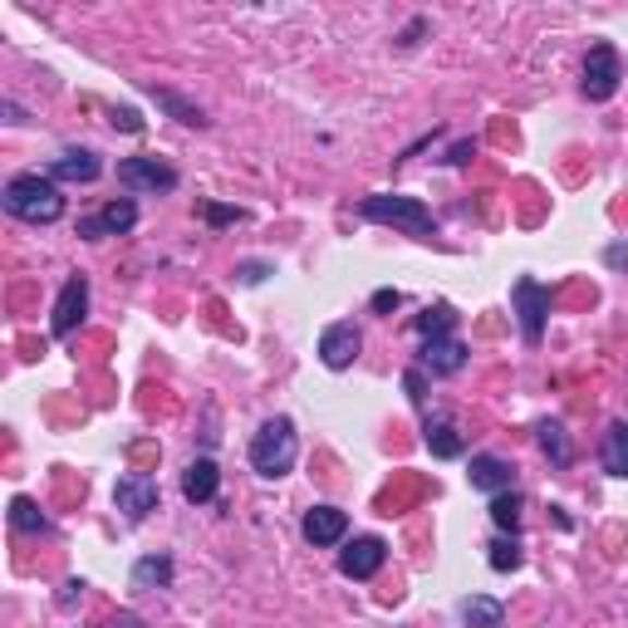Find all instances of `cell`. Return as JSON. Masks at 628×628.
<instances>
[{"label": "cell", "instance_id": "obj_1", "mask_svg": "<svg viewBox=\"0 0 628 628\" xmlns=\"http://www.w3.org/2000/svg\"><path fill=\"white\" fill-rule=\"evenodd\" d=\"M0 202H5V212L15 216V221H29V226H49L64 216V192H59V182L55 177H39V172L10 177Z\"/></svg>", "mask_w": 628, "mask_h": 628}, {"label": "cell", "instance_id": "obj_2", "mask_svg": "<svg viewBox=\"0 0 628 628\" xmlns=\"http://www.w3.org/2000/svg\"><path fill=\"white\" fill-rule=\"evenodd\" d=\"M359 216L363 221H378V226H398V231H408L412 241H432V235H437V221H432V212H427L422 196H402V192L363 196Z\"/></svg>", "mask_w": 628, "mask_h": 628}, {"label": "cell", "instance_id": "obj_3", "mask_svg": "<svg viewBox=\"0 0 628 628\" xmlns=\"http://www.w3.org/2000/svg\"><path fill=\"white\" fill-rule=\"evenodd\" d=\"M294 457H300V437H294V422L290 418H265L261 432L251 437V467L261 476L280 481L294 471Z\"/></svg>", "mask_w": 628, "mask_h": 628}, {"label": "cell", "instance_id": "obj_4", "mask_svg": "<svg viewBox=\"0 0 628 628\" xmlns=\"http://www.w3.org/2000/svg\"><path fill=\"white\" fill-rule=\"evenodd\" d=\"M624 84V55L614 45H589L584 59V98L589 104H608Z\"/></svg>", "mask_w": 628, "mask_h": 628}, {"label": "cell", "instance_id": "obj_5", "mask_svg": "<svg viewBox=\"0 0 628 628\" xmlns=\"http://www.w3.org/2000/svg\"><path fill=\"white\" fill-rule=\"evenodd\" d=\"M510 304H516V314H520V334H526V343H540V339H545L550 285H540V280H530V275H520L516 290H510Z\"/></svg>", "mask_w": 628, "mask_h": 628}, {"label": "cell", "instance_id": "obj_6", "mask_svg": "<svg viewBox=\"0 0 628 628\" xmlns=\"http://www.w3.org/2000/svg\"><path fill=\"white\" fill-rule=\"evenodd\" d=\"M359 349H363V334H359V324H353V319H339V324H329V329L319 334V363H324V369H334V373L353 369Z\"/></svg>", "mask_w": 628, "mask_h": 628}, {"label": "cell", "instance_id": "obj_7", "mask_svg": "<svg viewBox=\"0 0 628 628\" xmlns=\"http://www.w3.org/2000/svg\"><path fill=\"white\" fill-rule=\"evenodd\" d=\"M118 182H123L128 192H172L177 172L167 162H157V157H123V162H118Z\"/></svg>", "mask_w": 628, "mask_h": 628}, {"label": "cell", "instance_id": "obj_8", "mask_svg": "<svg viewBox=\"0 0 628 628\" xmlns=\"http://www.w3.org/2000/svg\"><path fill=\"white\" fill-rule=\"evenodd\" d=\"M113 506L123 510L128 520H143L157 510V481L147 476V471H128V476H118L113 486Z\"/></svg>", "mask_w": 628, "mask_h": 628}, {"label": "cell", "instance_id": "obj_9", "mask_svg": "<svg viewBox=\"0 0 628 628\" xmlns=\"http://www.w3.org/2000/svg\"><path fill=\"white\" fill-rule=\"evenodd\" d=\"M84 314H88V280L84 275H69L64 290H59V300H55V319H49L55 339H69V334L84 324Z\"/></svg>", "mask_w": 628, "mask_h": 628}, {"label": "cell", "instance_id": "obj_10", "mask_svg": "<svg viewBox=\"0 0 628 628\" xmlns=\"http://www.w3.org/2000/svg\"><path fill=\"white\" fill-rule=\"evenodd\" d=\"M383 559H388V545H383L378 535H359L353 545L339 550V575L343 579H373L383 569Z\"/></svg>", "mask_w": 628, "mask_h": 628}, {"label": "cell", "instance_id": "obj_11", "mask_svg": "<svg viewBox=\"0 0 628 628\" xmlns=\"http://www.w3.org/2000/svg\"><path fill=\"white\" fill-rule=\"evenodd\" d=\"M133 226H137V206L128 202V196H118V202H108L98 216H84L78 235H84V241H104V235H128Z\"/></svg>", "mask_w": 628, "mask_h": 628}, {"label": "cell", "instance_id": "obj_12", "mask_svg": "<svg viewBox=\"0 0 628 628\" xmlns=\"http://www.w3.org/2000/svg\"><path fill=\"white\" fill-rule=\"evenodd\" d=\"M300 535L310 540L314 550H329V545H339V540L349 535V516H343L339 506H310L304 520H300Z\"/></svg>", "mask_w": 628, "mask_h": 628}, {"label": "cell", "instance_id": "obj_13", "mask_svg": "<svg viewBox=\"0 0 628 628\" xmlns=\"http://www.w3.org/2000/svg\"><path fill=\"white\" fill-rule=\"evenodd\" d=\"M418 363L427 373H437V378H451V373L467 369V343L457 339V334H447V339H427L418 353Z\"/></svg>", "mask_w": 628, "mask_h": 628}, {"label": "cell", "instance_id": "obj_14", "mask_svg": "<svg viewBox=\"0 0 628 628\" xmlns=\"http://www.w3.org/2000/svg\"><path fill=\"white\" fill-rule=\"evenodd\" d=\"M471 486L486 491V496H500V491H516V467H510L506 457H491V451H481V457H471Z\"/></svg>", "mask_w": 628, "mask_h": 628}, {"label": "cell", "instance_id": "obj_15", "mask_svg": "<svg viewBox=\"0 0 628 628\" xmlns=\"http://www.w3.org/2000/svg\"><path fill=\"white\" fill-rule=\"evenodd\" d=\"M98 172H104V162H98V153H88V147H69V153H59L55 162H49L55 182H98Z\"/></svg>", "mask_w": 628, "mask_h": 628}, {"label": "cell", "instance_id": "obj_16", "mask_svg": "<svg viewBox=\"0 0 628 628\" xmlns=\"http://www.w3.org/2000/svg\"><path fill=\"white\" fill-rule=\"evenodd\" d=\"M216 491H221V471H216V461L196 457L192 467L182 471V496L192 500V506H206V500H216Z\"/></svg>", "mask_w": 628, "mask_h": 628}, {"label": "cell", "instance_id": "obj_17", "mask_svg": "<svg viewBox=\"0 0 628 628\" xmlns=\"http://www.w3.org/2000/svg\"><path fill=\"white\" fill-rule=\"evenodd\" d=\"M422 442H427V451L437 461H457L461 451H467V442H461V432H457V422H451V418H427V422H422Z\"/></svg>", "mask_w": 628, "mask_h": 628}, {"label": "cell", "instance_id": "obj_18", "mask_svg": "<svg viewBox=\"0 0 628 628\" xmlns=\"http://www.w3.org/2000/svg\"><path fill=\"white\" fill-rule=\"evenodd\" d=\"M599 461H604L608 476H628V422H608L604 442H599Z\"/></svg>", "mask_w": 628, "mask_h": 628}, {"label": "cell", "instance_id": "obj_19", "mask_svg": "<svg viewBox=\"0 0 628 628\" xmlns=\"http://www.w3.org/2000/svg\"><path fill=\"white\" fill-rule=\"evenodd\" d=\"M461 624H471V628H500V618H506V604L500 599H486V594H471V599H461Z\"/></svg>", "mask_w": 628, "mask_h": 628}, {"label": "cell", "instance_id": "obj_20", "mask_svg": "<svg viewBox=\"0 0 628 628\" xmlns=\"http://www.w3.org/2000/svg\"><path fill=\"white\" fill-rule=\"evenodd\" d=\"M412 329L422 334V343H427V339H447V334L457 329V310H451V304H427V310L412 319Z\"/></svg>", "mask_w": 628, "mask_h": 628}, {"label": "cell", "instance_id": "obj_21", "mask_svg": "<svg viewBox=\"0 0 628 628\" xmlns=\"http://www.w3.org/2000/svg\"><path fill=\"white\" fill-rule=\"evenodd\" d=\"M535 437H540V447H545V457H550V461H555V467H569V457H575V447H569L565 427H559V422H555V418L535 422Z\"/></svg>", "mask_w": 628, "mask_h": 628}, {"label": "cell", "instance_id": "obj_22", "mask_svg": "<svg viewBox=\"0 0 628 628\" xmlns=\"http://www.w3.org/2000/svg\"><path fill=\"white\" fill-rule=\"evenodd\" d=\"M172 584V559L167 555H147L133 565V589H167Z\"/></svg>", "mask_w": 628, "mask_h": 628}, {"label": "cell", "instance_id": "obj_23", "mask_svg": "<svg viewBox=\"0 0 628 628\" xmlns=\"http://www.w3.org/2000/svg\"><path fill=\"white\" fill-rule=\"evenodd\" d=\"M153 98L167 108V113L177 118V123H186V128H206V123H212V118H206L202 108L186 104V98H182V94H172V88H157V84H153Z\"/></svg>", "mask_w": 628, "mask_h": 628}, {"label": "cell", "instance_id": "obj_24", "mask_svg": "<svg viewBox=\"0 0 628 628\" xmlns=\"http://www.w3.org/2000/svg\"><path fill=\"white\" fill-rule=\"evenodd\" d=\"M10 526H15L20 535H39V530H49V520H45V510H39L29 496H15V500H10Z\"/></svg>", "mask_w": 628, "mask_h": 628}, {"label": "cell", "instance_id": "obj_25", "mask_svg": "<svg viewBox=\"0 0 628 628\" xmlns=\"http://www.w3.org/2000/svg\"><path fill=\"white\" fill-rule=\"evenodd\" d=\"M491 520H496L500 530H510V535H516V530H520V496H516V491H500V496H491Z\"/></svg>", "mask_w": 628, "mask_h": 628}, {"label": "cell", "instance_id": "obj_26", "mask_svg": "<svg viewBox=\"0 0 628 628\" xmlns=\"http://www.w3.org/2000/svg\"><path fill=\"white\" fill-rule=\"evenodd\" d=\"M491 569H496V575H506V569H520V540L516 535H500V540H491Z\"/></svg>", "mask_w": 628, "mask_h": 628}, {"label": "cell", "instance_id": "obj_27", "mask_svg": "<svg viewBox=\"0 0 628 628\" xmlns=\"http://www.w3.org/2000/svg\"><path fill=\"white\" fill-rule=\"evenodd\" d=\"M202 216H206V221H212V226H231V221H241V206H216V202H206L202 206Z\"/></svg>", "mask_w": 628, "mask_h": 628}, {"label": "cell", "instance_id": "obj_28", "mask_svg": "<svg viewBox=\"0 0 628 628\" xmlns=\"http://www.w3.org/2000/svg\"><path fill=\"white\" fill-rule=\"evenodd\" d=\"M235 275H241V285H261L265 275H270V265H265V261H245V265H235Z\"/></svg>", "mask_w": 628, "mask_h": 628}, {"label": "cell", "instance_id": "obj_29", "mask_svg": "<svg viewBox=\"0 0 628 628\" xmlns=\"http://www.w3.org/2000/svg\"><path fill=\"white\" fill-rule=\"evenodd\" d=\"M373 314H392V310H398V304H402V294L398 290H373Z\"/></svg>", "mask_w": 628, "mask_h": 628}, {"label": "cell", "instance_id": "obj_30", "mask_svg": "<svg viewBox=\"0 0 628 628\" xmlns=\"http://www.w3.org/2000/svg\"><path fill=\"white\" fill-rule=\"evenodd\" d=\"M113 128H123V133H143V118H137L133 108H113Z\"/></svg>", "mask_w": 628, "mask_h": 628}, {"label": "cell", "instance_id": "obj_31", "mask_svg": "<svg viewBox=\"0 0 628 628\" xmlns=\"http://www.w3.org/2000/svg\"><path fill=\"white\" fill-rule=\"evenodd\" d=\"M402 388H408V398H412V402H422V369H412L408 378H402Z\"/></svg>", "mask_w": 628, "mask_h": 628}, {"label": "cell", "instance_id": "obj_32", "mask_svg": "<svg viewBox=\"0 0 628 628\" xmlns=\"http://www.w3.org/2000/svg\"><path fill=\"white\" fill-rule=\"evenodd\" d=\"M471 153H476V143H457V147H451V157H447V162H471Z\"/></svg>", "mask_w": 628, "mask_h": 628}, {"label": "cell", "instance_id": "obj_33", "mask_svg": "<svg viewBox=\"0 0 628 628\" xmlns=\"http://www.w3.org/2000/svg\"><path fill=\"white\" fill-rule=\"evenodd\" d=\"M608 261H614V265H628V245H614V251H608Z\"/></svg>", "mask_w": 628, "mask_h": 628}]
</instances>
